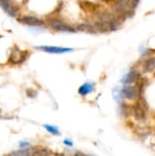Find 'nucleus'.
Here are the masks:
<instances>
[{
    "mask_svg": "<svg viewBox=\"0 0 155 156\" xmlns=\"http://www.w3.org/2000/svg\"><path fill=\"white\" fill-rule=\"evenodd\" d=\"M49 24L51 26V27L57 31H60V32H69V33H74L76 30L74 27H72L71 26L66 24L65 22H63L62 20L57 19V18H52L49 20Z\"/></svg>",
    "mask_w": 155,
    "mask_h": 156,
    "instance_id": "nucleus-1",
    "label": "nucleus"
},
{
    "mask_svg": "<svg viewBox=\"0 0 155 156\" xmlns=\"http://www.w3.org/2000/svg\"><path fill=\"white\" fill-rule=\"evenodd\" d=\"M27 56V51H23L19 49L17 47H14L11 50V54L9 57V61L14 64H18L23 62Z\"/></svg>",
    "mask_w": 155,
    "mask_h": 156,
    "instance_id": "nucleus-2",
    "label": "nucleus"
},
{
    "mask_svg": "<svg viewBox=\"0 0 155 156\" xmlns=\"http://www.w3.org/2000/svg\"><path fill=\"white\" fill-rule=\"evenodd\" d=\"M36 48L42 50V51H45V52H48V53H51V54H64V53L73 51V48H62V47H54V46H39V47H37Z\"/></svg>",
    "mask_w": 155,
    "mask_h": 156,
    "instance_id": "nucleus-3",
    "label": "nucleus"
},
{
    "mask_svg": "<svg viewBox=\"0 0 155 156\" xmlns=\"http://www.w3.org/2000/svg\"><path fill=\"white\" fill-rule=\"evenodd\" d=\"M18 21L21 22L22 24H25V25H27V26H31V27H41V26L45 25L43 20L39 19L37 16H22L21 18H18Z\"/></svg>",
    "mask_w": 155,
    "mask_h": 156,
    "instance_id": "nucleus-4",
    "label": "nucleus"
},
{
    "mask_svg": "<svg viewBox=\"0 0 155 156\" xmlns=\"http://www.w3.org/2000/svg\"><path fill=\"white\" fill-rule=\"evenodd\" d=\"M122 95L125 99L132 101V100H135L137 98L138 92H137V90L135 87L131 86V85H126L122 90Z\"/></svg>",
    "mask_w": 155,
    "mask_h": 156,
    "instance_id": "nucleus-5",
    "label": "nucleus"
},
{
    "mask_svg": "<svg viewBox=\"0 0 155 156\" xmlns=\"http://www.w3.org/2000/svg\"><path fill=\"white\" fill-rule=\"evenodd\" d=\"M95 90V85L90 82H86L79 88V94L81 96H86Z\"/></svg>",
    "mask_w": 155,
    "mask_h": 156,
    "instance_id": "nucleus-6",
    "label": "nucleus"
},
{
    "mask_svg": "<svg viewBox=\"0 0 155 156\" xmlns=\"http://www.w3.org/2000/svg\"><path fill=\"white\" fill-rule=\"evenodd\" d=\"M0 6L11 16H16V12L14 7L12 6L11 3L9 0H0Z\"/></svg>",
    "mask_w": 155,
    "mask_h": 156,
    "instance_id": "nucleus-7",
    "label": "nucleus"
},
{
    "mask_svg": "<svg viewBox=\"0 0 155 156\" xmlns=\"http://www.w3.org/2000/svg\"><path fill=\"white\" fill-rule=\"evenodd\" d=\"M134 114L137 120H143L145 117V108L141 102H139L136 105L134 110Z\"/></svg>",
    "mask_w": 155,
    "mask_h": 156,
    "instance_id": "nucleus-8",
    "label": "nucleus"
},
{
    "mask_svg": "<svg viewBox=\"0 0 155 156\" xmlns=\"http://www.w3.org/2000/svg\"><path fill=\"white\" fill-rule=\"evenodd\" d=\"M143 69L145 72L147 73H150V72H153L155 69V58L154 57H152L150 58H148L144 64H143Z\"/></svg>",
    "mask_w": 155,
    "mask_h": 156,
    "instance_id": "nucleus-9",
    "label": "nucleus"
},
{
    "mask_svg": "<svg viewBox=\"0 0 155 156\" xmlns=\"http://www.w3.org/2000/svg\"><path fill=\"white\" fill-rule=\"evenodd\" d=\"M137 78V72L136 71H131L129 72L126 76L123 77L122 79V83L123 84H130L132 82H134Z\"/></svg>",
    "mask_w": 155,
    "mask_h": 156,
    "instance_id": "nucleus-10",
    "label": "nucleus"
},
{
    "mask_svg": "<svg viewBox=\"0 0 155 156\" xmlns=\"http://www.w3.org/2000/svg\"><path fill=\"white\" fill-rule=\"evenodd\" d=\"M44 128H45L48 133H50L53 134V135H59V131H58V129L56 126L49 125V124H45V125H44Z\"/></svg>",
    "mask_w": 155,
    "mask_h": 156,
    "instance_id": "nucleus-11",
    "label": "nucleus"
},
{
    "mask_svg": "<svg viewBox=\"0 0 155 156\" xmlns=\"http://www.w3.org/2000/svg\"><path fill=\"white\" fill-rule=\"evenodd\" d=\"M64 144L67 145V146H69V147H72L73 146V143L70 140H69V139L64 140Z\"/></svg>",
    "mask_w": 155,
    "mask_h": 156,
    "instance_id": "nucleus-12",
    "label": "nucleus"
},
{
    "mask_svg": "<svg viewBox=\"0 0 155 156\" xmlns=\"http://www.w3.org/2000/svg\"><path fill=\"white\" fill-rule=\"evenodd\" d=\"M28 145H29V144H28L27 143H24V142H21V143L19 144V147L22 148V149L26 148V146H28Z\"/></svg>",
    "mask_w": 155,
    "mask_h": 156,
    "instance_id": "nucleus-13",
    "label": "nucleus"
},
{
    "mask_svg": "<svg viewBox=\"0 0 155 156\" xmlns=\"http://www.w3.org/2000/svg\"><path fill=\"white\" fill-rule=\"evenodd\" d=\"M0 112H1V111H0Z\"/></svg>",
    "mask_w": 155,
    "mask_h": 156,
    "instance_id": "nucleus-14",
    "label": "nucleus"
}]
</instances>
